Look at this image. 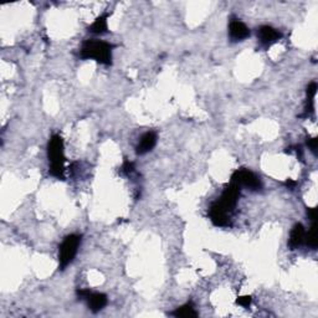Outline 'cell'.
<instances>
[{
  "instance_id": "2e32d148",
  "label": "cell",
  "mask_w": 318,
  "mask_h": 318,
  "mask_svg": "<svg viewBox=\"0 0 318 318\" xmlns=\"http://www.w3.org/2000/svg\"><path fill=\"white\" fill-rule=\"evenodd\" d=\"M122 169H123V172L126 174H131L132 172L134 171V163H132V162H129V161H126L124 162L123 167H122Z\"/></svg>"
},
{
  "instance_id": "5bb4252c",
  "label": "cell",
  "mask_w": 318,
  "mask_h": 318,
  "mask_svg": "<svg viewBox=\"0 0 318 318\" xmlns=\"http://www.w3.org/2000/svg\"><path fill=\"white\" fill-rule=\"evenodd\" d=\"M304 240H306V244L308 245V248L311 249H316L317 248V229H316V222L313 221L312 224L311 229H309L308 234L304 236Z\"/></svg>"
},
{
  "instance_id": "52a82bcc",
  "label": "cell",
  "mask_w": 318,
  "mask_h": 318,
  "mask_svg": "<svg viewBox=\"0 0 318 318\" xmlns=\"http://www.w3.org/2000/svg\"><path fill=\"white\" fill-rule=\"evenodd\" d=\"M229 31L230 36H231V39L234 40V41H243L244 39L250 36V30H249L248 26L238 20H234L230 23Z\"/></svg>"
},
{
  "instance_id": "8fae6325",
  "label": "cell",
  "mask_w": 318,
  "mask_h": 318,
  "mask_svg": "<svg viewBox=\"0 0 318 318\" xmlns=\"http://www.w3.org/2000/svg\"><path fill=\"white\" fill-rule=\"evenodd\" d=\"M304 236H306V232H304V227L302 226V224H296L292 227L290 234V240H288V245L292 250L297 249L298 246H301L304 241Z\"/></svg>"
},
{
  "instance_id": "5b68a950",
  "label": "cell",
  "mask_w": 318,
  "mask_h": 318,
  "mask_svg": "<svg viewBox=\"0 0 318 318\" xmlns=\"http://www.w3.org/2000/svg\"><path fill=\"white\" fill-rule=\"evenodd\" d=\"M238 195H240V185H237L236 183H232L229 185V187L225 188L224 193H222L221 198H220L219 203L224 206L225 209L231 213L232 209L235 208L237 203Z\"/></svg>"
},
{
  "instance_id": "7c38bea8",
  "label": "cell",
  "mask_w": 318,
  "mask_h": 318,
  "mask_svg": "<svg viewBox=\"0 0 318 318\" xmlns=\"http://www.w3.org/2000/svg\"><path fill=\"white\" fill-rule=\"evenodd\" d=\"M90 31L94 34H105L107 31V15L97 18L90 28Z\"/></svg>"
},
{
  "instance_id": "d6986e66",
  "label": "cell",
  "mask_w": 318,
  "mask_h": 318,
  "mask_svg": "<svg viewBox=\"0 0 318 318\" xmlns=\"http://www.w3.org/2000/svg\"><path fill=\"white\" fill-rule=\"evenodd\" d=\"M286 185H287V187H290V188H295L296 182H293V180H290V179H288L287 182H286Z\"/></svg>"
},
{
  "instance_id": "9a60e30c",
  "label": "cell",
  "mask_w": 318,
  "mask_h": 318,
  "mask_svg": "<svg viewBox=\"0 0 318 318\" xmlns=\"http://www.w3.org/2000/svg\"><path fill=\"white\" fill-rule=\"evenodd\" d=\"M236 302H237L238 304H240V306H243V307H245V308H248V307L251 304V297H250V296H244V297H238Z\"/></svg>"
},
{
  "instance_id": "e0dca14e",
  "label": "cell",
  "mask_w": 318,
  "mask_h": 318,
  "mask_svg": "<svg viewBox=\"0 0 318 318\" xmlns=\"http://www.w3.org/2000/svg\"><path fill=\"white\" fill-rule=\"evenodd\" d=\"M317 143H318L317 138H311V139H308V142H307V144H308V147L311 148V150L313 153L317 152Z\"/></svg>"
},
{
  "instance_id": "277c9868",
  "label": "cell",
  "mask_w": 318,
  "mask_h": 318,
  "mask_svg": "<svg viewBox=\"0 0 318 318\" xmlns=\"http://www.w3.org/2000/svg\"><path fill=\"white\" fill-rule=\"evenodd\" d=\"M231 182L236 183L237 185L250 188L251 190L261 189V182H260L259 177L248 169H238L235 172L231 177Z\"/></svg>"
},
{
  "instance_id": "ba28073f",
  "label": "cell",
  "mask_w": 318,
  "mask_h": 318,
  "mask_svg": "<svg viewBox=\"0 0 318 318\" xmlns=\"http://www.w3.org/2000/svg\"><path fill=\"white\" fill-rule=\"evenodd\" d=\"M155 143H157V133L147 132V133L143 134L138 145H137V153L138 154H145V153L150 152L154 148Z\"/></svg>"
},
{
  "instance_id": "30bf717a",
  "label": "cell",
  "mask_w": 318,
  "mask_h": 318,
  "mask_svg": "<svg viewBox=\"0 0 318 318\" xmlns=\"http://www.w3.org/2000/svg\"><path fill=\"white\" fill-rule=\"evenodd\" d=\"M259 38L260 41L264 45H271L272 42L277 41L281 38V34L278 33L276 29L271 28V26H261L259 30Z\"/></svg>"
},
{
  "instance_id": "6da1fadb",
  "label": "cell",
  "mask_w": 318,
  "mask_h": 318,
  "mask_svg": "<svg viewBox=\"0 0 318 318\" xmlns=\"http://www.w3.org/2000/svg\"><path fill=\"white\" fill-rule=\"evenodd\" d=\"M82 59H94L103 65L112 62V45L99 40H87L81 47Z\"/></svg>"
},
{
  "instance_id": "3957f363",
  "label": "cell",
  "mask_w": 318,
  "mask_h": 318,
  "mask_svg": "<svg viewBox=\"0 0 318 318\" xmlns=\"http://www.w3.org/2000/svg\"><path fill=\"white\" fill-rule=\"evenodd\" d=\"M80 244H81V236L75 234L68 235V236H66L65 240L62 241L59 251V261L61 270H63L66 266H68V265L72 262V260L75 259Z\"/></svg>"
},
{
  "instance_id": "4fadbf2b",
  "label": "cell",
  "mask_w": 318,
  "mask_h": 318,
  "mask_svg": "<svg viewBox=\"0 0 318 318\" xmlns=\"http://www.w3.org/2000/svg\"><path fill=\"white\" fill-rule=\"evenodd\" d=\"M173 316L180 317V318L197 317V312L194 311L192 304H185V306H182L180 308L177 309L176 312H173Z\"/></svg>"
},
{
  "instance_id": "9c48e42d",
  "label": "cell",
  "mask_w": 318,
  "mask_h": 318,
  "mask_svg": "<svg viewBox=\"0 0 318 318\" xmlns=\"http://www.w3.org/2000/svg\"><path fill=\"white\" fill-rule=\"evenodd\" d=\"M85 299L87 301L90 309H91L92 312H95V313L101 311V309L107 304V297H106V295H103V293H94L90 291V293Z\"/></svg>"
},
{
  "instance_id": "7a4b0ae2",
  "label": "cell",
  "mask_w": 318,
  "mask_h": 318,
  "mask_svg": "<svg viewBox=\"0 0 318 318\" xmlns=\"http://www.w3.org/2000/svg\"><path fill=\"white\" fill-rule=\"evenodd\" d=\"M47 152H49V158L51 162V167H50V174L56 178H62L63 172V163H65V154H63V140L60 136L55 134L51 137L49 142V147H47Z\"/></svg>"
},
{
  "instance_id": "8992f818",
  "label": "cell",
  "mask_w": 318,
  "mask_h": 318,
  "mask_svg": "<svg viewBox=\"0 0 318 318\" xmlns=\"http://www.w3.org/2000/svg\"><path fill=\"white\" fill-rule=\"evenodd\" d=\"M229 214L230 211L227 210V209H225L219 201L213 204L210 210H209L210 220L213 221L214 225H216V226H226V225L229 224Z\"/></svg>"
},
{
  "instance_id": "ac0fdd59",
  "label": "cell",
  "mask_w": 318,
  "mask_h": 318,
  "mask_svg": "<svg viewBox=\"0 0 318 318\" xmlns=\"http://www.w3.org/2000/svg\"><path fill=\"white\" fill-rule=\"evenodd\" d=\"M316 213H317L316 208H309L308 210H307V214H308L309 219H311L312 221H314V220H316Z\"/></svg>"
}]
</instances>
